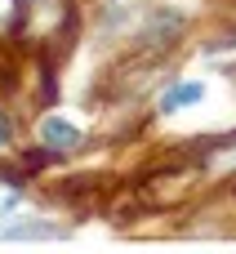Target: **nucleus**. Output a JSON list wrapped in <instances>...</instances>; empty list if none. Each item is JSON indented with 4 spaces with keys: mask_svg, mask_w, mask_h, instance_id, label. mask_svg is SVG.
<instances>
[{
    "mask_svg": "<svg viewBox=\"0 0 236 254\" xmlns=\"http://www.w3.org/2000/svg\"><path fill=\"white\" fill-rule=\"evenodd\" d=\"M40 138H45L49 152H71V147L80 143V129H76L71 121H62V116H49V121L40 125Z\"/></svg>",
    "mask_w": 236,
    "mask_h": 254,
    "instance_id": "1",
    "label": "nucleus"
},
{
    "mask_svg": "<svg viewBox=\"0 0 236 254\" xmlns=\"http://www.w3.org/2000/svg\"><path fill=\"white\" fill-rule=\"evenodd\" d=\"M205 98V85L201 80H183V85H174L165 98H161V112H178V107H192V103H201Z\"/></svg>",
    "mask_w": 236,
    "mask_h": 254,
    "instance_id": "2",
    "label": "nucleus"
},
{
    "mask_svg": "<svg viewBox=\"0 0 236 254\" xmlns=\"http://www.w3.org/2000/svg\"><path fill=\"white\" fill-rule=\"evenodd\" d=\"M4 237H54V228H40V223H18V228H4Z\"/></svg>",
    "mask_w": 236,
    "mask_h": 254,
    "instance_id": "3",
    "label": "nucleus"
},
{
    "mask_svg": "<svg viewBox=\"0 0 236 254\" xmlns=\"http://www.w3.org/2000/svg\"><path fill=\"white\" fill-rule=\"evenodd\" d=\"M4 143H9V121L0 116V147H4Z\"/></svg>",
    "mask_w": 236,
    "mask_h": 254,
    "instance_id": "4",
    "label": "nucleus"
}]
</instances>
